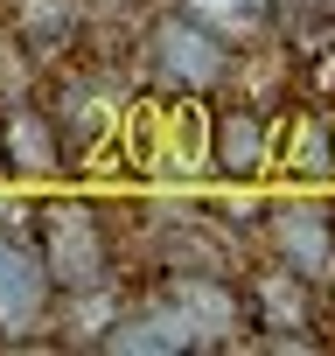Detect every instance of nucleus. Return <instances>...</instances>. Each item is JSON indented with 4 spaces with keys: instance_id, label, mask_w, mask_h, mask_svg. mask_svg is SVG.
<instances>
[{
    "instance_id": "nucleus-1",
    "label": "nucleus",
    "mask_w": 335,
    "mask_h": 356,
    "mask_svg": "<svg viewBox=\"0 0 335 356\" xmlns=\"http://www.w3.org/2000/svg\"><path fill=\"white\" fill-rule=\"evenodd\" d=\"M231 70H238V49L210 22H196L189 8L161 15L147 29V84L168 98H210V91H224Z\"/></svg>"
},
{
    "instance_id": "nucleus-2",
    "label": "nucleus",
    "mask_w": 335,
    "mask_h": 356,
    "mask_svg": "<svg viewBox=\"0 0 335 356\" xmlns=\"http://www.w3.org/2000/svg\"><path fill=\"white\" fill-rule=\"evenodd\" d=\"M35 252H42V273H49L56 293H84V286H105V280H112L105 217H98L91 203H77V196L35 210Z\"/></svg>"
},
{
    "instance_id": "nucleus-3",
    "label": "nucleus",
    "mask_w": 335,
    "mask_h": 356,
    "mask_svg": "<svg viewBox=\"0 0 335 356\" xmlns=\"http://www.w3.org/2000/svg\"><path fill=\"white\" fill-rule=\"evenodd\" d=\"M161 300L182 314V328L196 335V349H231L245 342V286H231L224 273H168Z\"/></svg>"
},
{
    "instance_id": "nucleus-4",
    "label": "nucleus",
    "mask_w": 335,
    "mask_h": 356,
    "mask_svg": "<svg viewBox=\"0 0 335 356\" xmlns=\"http://www.w3.org/2000/svg\"><path fill=\"white\" fill-rule=\"evenodd\" d=\"M56 307V286L42 273V252L0 231V342H28V328H42Z\"/></svg>"
},
{
    "instance_id": "nucleus-5",
    "label": "nucleus",
    "mask_w": 335,
    "mask_h": 356,
    "mask_svg": "<svg viewBox=\"0 0 335 356\" xmlns=\"http://www.w3.org/2000/svg\"><path fill=\"white\" fill-rule=\"evenodd\" d=\"M265 238H272V259L293 266L300 280L328 286L335 273V231H328V203H307V196H286L265 210Z\"/></svg>"
},
{
    "instance_id": "nucleus-6",
    "label": "nucleus",
    "mask_w": 335,
    "mask_h": 356,
    "mask_svg": "<svg viewBox=\"0 0 335 356\" xmlns=\"http://www.w3.org/2000/svg\"><path fill=\"white\" fill-rule=\"evenodd\" d=\"M0 175L15 182H49L63 175V126L42 105H0Z\"/></svg>"
},
{
    "instance_id": "nucleus-7",
    "label": "nucleus",
    "mask_w": 335,
    "mask_h": 356,
    "mask_svg": "<svg viewBox=\"0 0 335 356\" xmlns=\"http://www.w3.org/2000/svg\"><path fill=\"white\" fill-rule=\"evenodd\" d=\"M203 161L224 175V182H252V175L272 161V133H265V112H259V105H224V112L210 119Z\"/></svg>"
},
{
    "instance_id": "nucleus-8",
    "label": "nucleus",
    "mask_w": 335,
    "mask_h": 356,
    "mask_svg": "<svg viewBox=\"0 0 335 356\" xmlns=\"http://www.w3.org/2000/svg\"><path fill=\"white\" fill-rule=\"evenodd\" d=\"M105 356H196V335L182 328V314L154 300V307H133V314H112V328L98 335Z\"/></svg>"
},
{
    "instance_id": "nucleus-9",
    "label": "nucleus",
    "mask_w": 335,
    "mask_h": 356,
    "mask_svg": "<svg viewBox=\"0 0 335 356\" xmlns=\"http://www.w3.org/2000/svg\"><path fill=\"white\" fill-rule=\"evenodd\" d=\"M245 314L259 321V328H307L314 321V280H300L293 266H265V273H252V286H245Z\"/></svg>"
},
{
    "instance_id": "nucleus-10",
    "label": "nucleus",
    "mask_w": 335,
    "mask_h": 356,
    "mask_svg": "<svg viewBox=\"0 0 335 356\" xmlns=\"http://www.w3.org/2000/svg\"><path fill=\"white\" fill-rule=\"evenodd\" d=\"M77 29H84L77 0H15V35L28 42V56H63Z\"/></svg>"
},
{
    "instance_id": "nucleus-11",
    "label": "nucleus",
    "mask_w": 335,
    "mask_h": 356,
    "mask_svg": "<svg viewBox=\"0 0 335 356\" xmlns=\"http://www.w3.org/2000/svg\"><path fill=\"white\" fill-rule=\"evenodd\" d=\"M35 91V56L22 35H0V105H22Z\"/></svg>"
},
{
    "instance_id": "nucleus-12",
    "label": "nucleus",
    "mask_w": 335,
    "mask_h": 356,
    "mask_svg": "<svg viewBox=\"0 0 335 356\" xmlns=\"http://www.w3.org/2000/svg\"><path fill=\"white\" fill-rule=\"evenodd\" d=\"M286 168H293V175H328V168H335L328 126H300V133H293V147H286Z\"/></svg>"
},
{
    "instance_id": "nucleus-13",
    "label": "nucleus",
    "mask_w": 335,
    "mask_h": 356,
    "mask_svg": "<svg viewBox=\"0 0 335 356\" xmlns=\"http://www.w3.org/2000/svg\"><path fill=\"white\" fill-rule=\"evenodd\" d=\"M112 8H140V0H112Z\"/></svg>"
},
{
    "instance_id": "nucleus-14",
    "label": "nucleus",
    "mask_w": 335,
    "mask_h": 356,
    "mask_svg": "<svg viewBox=\"0 0 335 356\" xmlns=\"http://www.w3.org/2000/svg\"><path fill=\"white\" fill-rule=\"evenodd\" d=\"M328 231H335V210H328Z\"/></svg>"
},
{
    "instance_id": "nucleus-15",
    "label": "nucleus",
    "mask_w": 335,
    "mask_h": 356,
    "mask_svg": "<svg viewBox=\"0 0 335 356\" xmlns=\"http://www.w3.org/2000/svg\"><path fill=\"white\" fill-rule=\"evenodd\" d=\"M328 293H335V273H328Z\"/></svg>"
}]
</instances>
